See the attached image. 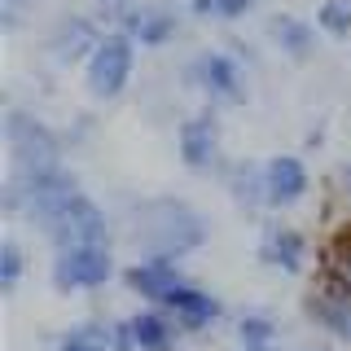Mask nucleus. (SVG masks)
I'll list each match as a JSON object with an SVG mask.
<instances>
[{
	"label": "nucleus",
	"mask_w": 351,
	"mask_h": 351,
	"mask_svg": "<svg viewBox=\"0 0 351 351\" xmlns=\"http://www.w3.org/2000/svg\"><path fill=\"white\" fill-rule=\"evenodd\" d=\"M119 237L132 250V259H189L211 241V219L202 206H193L180 193H149L132 197Z\"/></svg>",
	"instance_id": "1"
},
{
	"label": "nucleus",
	"mask_w": 351,
	"mask_h": 351,
	"mask_svg": "<svg viewBox=\"0 0 351 351\" xmlns=\"http://www.w3.org/2000/svg\"><path fill=\"white\" fill-rule=\"evenodd\" d=\"M180 80L189 93L202 97V106H215V110H233L250 101V66L241 62L237 49H224V44L197 49L180 66Z\"/></svg>",
	"instance_id": "2"
},
{
	"label": "nucleus",
	"mask_w": 351,
	"mask_h": 351,
	"mask_svg": "<svg viewBox=\"0 0 351 351\" xmlns=\"http://www.w3.org/2000/svg\"><path fill=\"white\" fill-rule=\"evenodd\" d=\"M0 136L9 149V171H44V167H62L71 145L66 132H58L40 110L27 106H9L0 119Z\"/></svg>",
	"instance_id": "3"
},
{
	"label": "nucleus",
	"mask_w": 351,
	"mask_h": 351,
	"mask_svg": "<svg viewBox=\"0 0 351 351\" xmlns=\"http://www.w3.org/2000/svg\"><path fill=\"white\" fill-rule=\"evenodd\" d=\"M40 237L49 241L53 250H66V246H114L119 241V219L110 215L88 189H80V193H71L58 211H53V219L40 228Z\"/></svg>",
	"instance_id": "4"
},
{
	"label": "nucleus",
	"mask_w": 351,
	"mask_h": 351,
	"mask_svg": "<svg viewBox=\"0 0 351 351\" xmlns=\"http://www.w3.org/2000/svg\"><path fill=\"white\" fill-rule=\"evenodd\" d=\"M136 62H141V44L128 36V31L110 27L101 44H97V53L84 62V88L93 101H119V97H128V88L136 84Z\"/></svg>",
	"instance_id": "5"
},
{
	"label": "nucleus",
	"mask_w": 351,
	"mask_h": 351,
	"mask_svg": "<svg viewBox=\"0 0 351 351\" xmlns=\"http://www.w3.org/2000/svg\"><path fill=\"white\" fill-rule=\"evenodd\" d=\"M176 158L189 176H219L224 167V114L197 106L176 123Z\"/></svg>",
	"instance_id": "6"
},
{
	"label": "nucleus",
	"mask_w": 351,
	"mask_h": 351,
	"mask_svg": "<svg viewBox=\"0 0 351 351\" xmlns=\"http://www.w3.org/2000/svg\"><path fill=\"white\" fill-rule=\"evenodd\" d=\"M123 268L114 259V246H66V250H53V263H49V281L58 294H97Z\"/></svg>",
	"instance_id": "7"
},
{
	"label": "nucleus",
	"mask_w": 351,
	"mask_h": 351,
	"mask_svg": "<svg viewBox=\"0 0 351 351\" xmlns=\"http://www.w3.org/2000/svg\"><path fill=\"white\" fill-rule=\"evenodd\" d=\"M303 321L334 343L338 351H351V285H343L338 277L321 272L312 285L303 290Z\"/></svg>",
	"instance_id": "8"
},
{
	"label": "nucleus",
	"mask_w": 351,
	"mask_h": 351,
	"mask_svg": "<svg viewBox=\"0 0 351 351\" xmlns=\"http://www.w3.org/2000/svg\"><path fill=\"white\" fill-rule=\"evenodd\" d=\"M106 31L110 27L93 14V9H66V14H58L49 22V31H44V53H49L53 66L71 71V66H84L93 58Z\"/></svg>",
	"instance_id": "9"
},
{
	"label": "nucleus",
	"mask_w": 351,
	"mask_h": 351,
	"mask_svg": "<svg viewBox=\"0 0 351 351\" xmlns=\"http://www.w3.org/2000/svg\"><path fill=\"white\" fill-rule=\"evenodd\" d=\"M255 259L268 272H277V277H303V272L312 268L316 250H312V237H307L299 224L272 215V219H263V228H259Z\"/></svg>",
	"instance_id": "10"
},
{
	"label": "nucleus",
	"mask_w": 351,
	"mask_h": 351,
	"mask_svg": "<svg viewBox=\"0 0 351 351\" xmlns=\"http://www.w3.org/2000/svg\"><path fill=\"white\" fill-rule=\"evenodd\" d=\"M312 167L299 154H268L263 158V211L268 215H290L312 197Z\"/></svg>",
	"instance_id": "11"
},
{
	"label": "nucleus",
	"mask_w": 351,
	"mask_h": 351,
	"mask_svg": "<svg viewBox=\"0 0 351 351\" xmlns=\"http://www.w3.org/2000/svg\"><path fill=\"white\" fill-rule=\"evenodd\" d=\"M184 18H189V14H184L176 0H136V5H132V14L119 22V31H128L141 49L158 53V49H167V44L180 40Z\"/></svg>",
	"instance_id": "12"
},
{
	"label": "nucleus",
	"mask_w": 351,
	"mask_h": 351,
	"mask_svg": "<svg viewBox=\"0 0 351 351\" xmlns=\"http://www.w3.org/2000/svg\"><path fill=\"white\" fill-rule=\"evenodd\" d=\"M162 312H167L171 321L180 325V334H184V338H202V334H211L215 325H224L228 307H224V299H219L215 290H206L202 281H193V277H189L167 303H162Z\"/></svg>",
	"instance_id": "13"
},
{
	"label": "nucleus",
	"mask_w": 351,
	"mask_h": 351,
	"mask_svg": "<svg viewBox=\"0 0 351 351\" xmlns=\"http://www.w3.org/2000/svg\"><path fill=\"white\" fill-rule=\"evenodd\" d=\"M119 281H123V290L132 299H141L145 307H162L189 281V272H184L180 259H132V263H123Z\"/></svg>",
	"instance_id": "14"
},
{
	"label": "nucleus",
	"mask_w": 351,
	"mask_h": 351,
	"mask_svg": "<svg viewBox=\"0 0 351 351\" xmlns=\"http://www.w3.org/2000/svg\"><path fill=\"white\" fill-rule=\"evenodd\" d=\"M263 36H268V44L281 53L285 62H312L316 53H321V31H316L312 18H299V14H268V22H263Z\"/></svg>",
	"instance_id": "15"
},
{
	"label": "nucleus",
	"mask_w": 351,
	"mask_h": 351,
	"mask_svg": "<svg viewBox=\"0 0 351 351\" xmlns=\"http://www.w3.org/2000/svg\"><path fill=\"white\" fill-rule=\"evenodd\" d=\"M219 184L241 215H268L263 211V158H224Z\"/></svg>",
	"instance_id": "16"
},
{
	"label": "nucleus",
	"mask_w": 351,
	"mask_h": 351,
	"mask_svg": "<svg viewBox=\"0 0 351 351\" xmlns=\"http://www.w3.org/2000/svg\"><path fill=\"white\" fill-rule=\"evenodd\" d=\"M128 321H132L136 351H180V343H184L180 325H176L162 307H136Z\"/></svg>",
	"instance_id": "17"
},
{
	"label": "nucleus",
	"mask_w": 351,
	"mask_h": 351,
	"mask_svg": "<svg viewBox=\"0 0 351 351\" xmlns=\"http://www.w3.org/2000/svg\"><path fill=\"white\" fill-rule=\"evenodd\" d=\"M53 351H114V338H110V321L84 316V321L66 325L62 334L53 338Z\"/></svg>",
	"instance_id": "18"
},
{
	"label": "nucleus",
	"mask_w": 351,
	"mask_h": 351,
	"mask_svg": "<svg viewBox=\"0 0 351 351\" xmlns=\"http://www.w3.org/2000/svg\"><path fill=\"white\" fill-rule=\"evenodd\" d=\"M233 338L237 347H277L281 343V321L263 307H246L233 321Z\"/></svg>",
	"instance_id": "19"
},
{
	"label": "nucleus",
	"mask_w": 351,
	"mask_h": 351,
	"mask_svg": "<svg viewBox=\"0 0 351 351\" xmlns=\"http://www.w3.org/2000/svg\"><path fill=\"white\" fill-rule=\"evenodd\" d=\"M259 9V0H184V14L193 22H219V27H237Z\"/></svg>",
	"instance_id": "20"
},
{
	"label": "nucleus",
	"mask_w": 351,
	"mask_h": 351,
	"mask_svg": "<svg viewBox=\"0 0 351 351\" xmlns=\"http://www.w3.org/2000/svg\"><path fill=\"white\" fill-rule=\"evenodd\" d=\"M27 272H31V255H27V246L9 233V237H0V294H14L22 290V281H27Z\"/></svg>",
	"instance_id": "21"
},
{
	"label": "nucleus",
	"mask_w": 351,
	"mask_h": 351,
	"mask_svg": "<svg viewBox=\"0 0 351 351\" xmlns=\"http://www.w3.org/2000/svg\"><path fill=\"white\" fill-rule=\"evenodd\" d=\"M321 272H329V277H338L343 285H351V219H343V224L334 228V237L325 241Z\"/></svg>",
	"instance_id": "22"
},
{
	"label": "nucleus",
	"mask_w": 351,
	"mask_h": 351,
	"mask_svg": "<svg viewBox=\"0 0 351 351\" xmlns=\"http://www.w3.org/2000/svg\"><path fill=\"white\" fill-rule=\"evenodd\" d=\"M312 22L325 40H351V0H321Z\"/></svg>",
	"instance_id": "23"
},
{
	"label": "nucleus",
	"mask_w": 351,
	"mask_h": 351,
	"mask_svg": "<svg viewBox=\"0 0 351 351\" xmlns=\"http://www.w3.org/2000/svg\"><path fill=\"white\" fill-rule=\"evenodd\" d=\"M36 9H40V0H0V27L14 36V31H22L31 22Z\"/></svg>",
	"instance_id": "24"
},
{
	"label": "nucleus",
	"mask_w": 351,
	"mask_h": 351,
	"mask_svg": "<svg viewBox=\"0 0 351 351\" xmlns=\"http://www.w3.org/2000/svg\"><path fill=\"white\" fill-rule=\"evenodd\" d=\"M132 5H136V0H93V14L101 18L106 27H119V22L132 14Z\"/></svg>",
	"instance_id": "25"
},
{
	"label": "nucleus",
	"mask_w": 351,
	"mask_h": 351,
	"mask_svg": "<svg viewBox=\"0 0 351 351\" xmlns=\"http://www.w3.org/2000/svg\"><path fill=\"white\" fill-rule=\"evenodd\" d=\"M110 338H114V351H136V338H132L128 316H114V321H110Z\"/></svg>",
	"instance_id": "26"
},
{
	"label": "nucleus",
	"mask_w": 351,
	"mask_h": 351,
	"mask_svg": "<svg viewBox=\"0 0 351 351\" xmlns=\"http://www.w3.org/2000/svg\"><path fill=\"white\" fill-rule=\"evenodd\" d=\"M334 193H338V202H343V211L351 219V162H338V171H334Z\"/></svg>",
	"instance_id": "27"
},
{
	"label": "nucleus",
	"mask_w": 351,
	"mask_h": 351,
	"mask_svg": "<svg viewBox=\"0 0 351 351\" xmlns=\"http://www.w3.org/2000/svg\"><path fill=\"white\" fill-rule=\"evenodd\" d=\"M294 351H338L334 343H307V347H294Z\"/></svg>",
	"instance_id": "28"
},
{
	"label": "nucleus",
	"mask_w": 351,
	"mask_h": 351,
	"mask_svg": "<svg viewBox=\"0 0 351 351\" xmlns=\"http://www.w3.org/2000/svg\"><path fill=\"white\" fill-rule=\"evenodd\" d=\"M237 351H277V347H237Z\"/></svg>",
	"instance_id": "29"
}]
</instances>
